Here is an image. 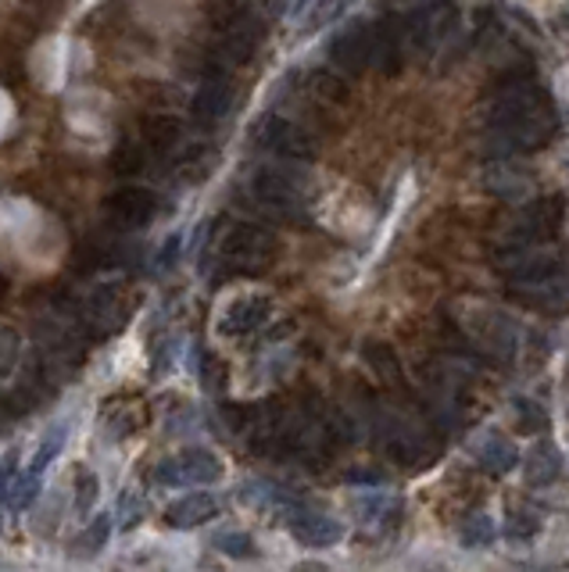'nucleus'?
<instances>
[{"label":"nucleus","instance_id":"nucleus-1","mask_svg":"<svg viewBox=\"0 0 569 572\" xmlns=\"http://www.w3.org/2000/svg\"><path fill=\"white\" fill-rule=\"evenodd\" d=\"M484 123L498 155H534V150L556 140L559 112L548 89L534 80V72L516 68L491 89L484 104Z\"/></svg>","mask_w":569,"mask_h":572},{"label":"nucleus","instance_id":"nucleus-2","mask_svg":"<svg viewBox=\"0 0 569 572\" xmlns=\"http://www.w3.org/2000/svg\"><path fill=\"white\" fill-rule=\"evenodd\" d=\"M251 201L276 222H305V179L287 165H262L251 176Z\"/></svg>","mask_w":569,"mask_h":572},{"label":"nucleus","instance_id":"nucleus-3","mask_svg":"<svg viewBox=\"0 0 569 572\" xmlns=\"http://www.w3.org/2000/svg\"><path fill=\"white\" fill-rule=\"evenodd\" d=\"M459 329L476 351L494 361H508L519 348V326L491 305H462Z\"/></svg>","mask_w":569,"mask_h":572},{"label":"nucleus","instance_id":"nucleus-4","mask_svg":"<svg viewBox=\"0 0 569 572\" xmlns=\"http://www.w3.org/2000/svg\"><path fill=\"white\" fill-rule=\"evenodd\" d=\"M276 251H280L276 236L259 222H233L219 240V258L241 276L265 273L273 265Z\"/></svg>","mask_w":569,"mask_h":572},{"label":"nucleus","instance_id":"nucleus-5","mask_svg":"<svg viewBox=\"0 0 569 572\" xmlns=\"http://www.w3.org/2000/svg\"><path fill=\"white\" fill-rule=\"evenodd\" d=\"M380 447L401 469H426L430 462H438V451H441L426 430H419L412 419H401V415H387L380 423Z\"/></svg>","mask_w":569,"mask_h":572},{"label":"nucleus","instance_id":"nucleus-6","mask_svg":"<svg viewBox=\"0 0 569 572\" xmlns=\"http://www.w3.org/2000/svg\"><path fill=\"white\" fill-rule=\"evenodd\" d=\"M251 140H254V147H262L283 161H316L319 158V140L312 137L305 126H297L291 118H280V115L262 118V123L251 129Z\"/></svg>","mask_w":569,"mask_h":572},{"label":"nucleus","instance_id":"nucleus-7","mask_svg":"<svg viewBox=\"0 0 569 572\" xmlns=\"http://www.w3.org/2000/svg\"><path fill=\"white\" fill-rule=\"evenodd\" d=\"M401 25H405V43L415 54H433L455 33L459 4L455 0H430V4L415 8L409 19H401Z\"/></svg>","mask_w":569,"mask_h":572},{"label":"nucleus","instance_id":"nucleus-8","mask_svg":"<svg viewBox=\"0 0 569 572\" xmlns=\"http://www.w3.org/2000/svg\"><path fill=\"white\" fill-rule=\"evenodd\" d=\"M151 479L165 487H208L222 479V462L212 455V451L190 447V451H179L176 458H165L151 473Z\"/></svg>","mask_w":569,"mask_h":572},{"label":"nucleus","instance_id":"nucleus-9","mask_svg":"<svg viewBox=\"0 0 569 572\" xmlns=\"http://www.w3.org/2000/svg\"><path fill=\"white\" fill-rule=\"evenodd\" d=\"M566 219V198L562 193H548L537 198L519 212V219L508 230V240H523V244H551L562 230Z\"/></svg>","mask_w":569,"mask_h":572},{"label":"nucleus","instance_id":"nucleus-10","mask_svg":"<svg viewBox=\"0 0 569 572\" xmlns=\"http://www.w3.org/2000/svg\"><path fill=\"white\" fill-rule=\"evenodd\" d=\"M104 212L118 225V230H140V225L155 222L158 215V193L147 187H118L104 201Z\"/></svg>","mask_w":569,"mask_h":572},{"label":"nucleus","instance_id":"nucleus-11","mask_svg":"<svg viewBox=\"0 0 569 572\" xmlns=\"http://www.w3.org/2000/svg\"><path fill=\"white\" fill-rule=\"evenodd\" d=\"M329 62L348 75H362L372 68V22H355L329 43Z\"/></svg>","mask_w":569,"mask_h":572},{"label":"nucleus","instance_id":"nucleus-12","mask_svg":"<svg viewBox=\"0 0 569 572\" xmlns=\"http://www.w3.org/2000/svg\"><path fill=\"white\" fill-rule=\"evenodd\" d=\"M268 315H273V300H268V297H262V294L236 297L233 305H226V311H222L219 333L230 337V340L251 337V333H259V329L268 322Z\"/></svg>","mask_w":569,"mask_h":572},{"label":"nucleus","instance_id":"nucleus-13","mask_svg":"<svg viewBox=\"0 0 569 572\" xmlns=\"http://www.w3.org/2000/svg\"><path fill=\"white\" fill-rule=\"evenodd\" d=\"M283 516H287V530L302 540L305 548H329L344 537V526L337 519L323 516V511H312L305 505H291Z\"/></svg>","mask_w":569,"mask_h":572},{"label":"nucleus","instance_id":"nucleus-14","mask_svg":"<svg viewBox=\"0 0 569 572\" xmlns=\"http://www.w3.org/2000/svg\"><path fill=\"white\" fill-rule=\"evenodd\" d=\"M233 86H230V80L222 72H215V75H208V80L201 83V89L198 94H193V100H190V115L198 118L201 126H215V123H222V118L230 115V108H233Z\"/></svg>","mask_w":569,"mask_h":572},{"label":"nucleus","instance_id":"nucleus-15","mask_svg":"<svg viewBox=\"0 0 569 572\" xmlns=\"http://www.w3.org/2000/svg\"><path fill=\"white\" fill-rule=\"evenodd\" d=\"M215 516H219V501L212 494H187V498H179L165 508V522H169L172 530H193V526H204Z\"/></svg>","mask_w":569,"mask_h":572},{"label":"nucleus","instance_id":"nucleus-16","mask_svg":"<svg viewBox=\"0 0 569 572\" xmlns=\"http://www.w3.org/2000/svg\"><path fill=\"white\" fill-rule=\"evenodd\" d=\"M140 137H144V147L151 150V155L165 158L179 144V137H183V123H179L176 115H151V118H144Z\"/></svg>","mask_w":569,"mask_h":572},{"label":"nucleus","instance_id":"nucleus-17","mask_svg":"<svg viewBox=\"0 0 569 572\" xmlns=\"http://www.w3.org/2000/svg\"><path fill=\"white\" fill-rule=\"evenodd\" d=\"M362 358H366V366L372 369V375H380L387 386H394V390L405 386V372H401V361H398L391 343L369 340L366 348H362Z\"/></svg>","mask_w":569,"mask_h":572},{"label":"nucleus","instance_id":"nucleus-18","mask_svg":"<svg viewBox=\"0 0 569 572\" xmlns=\"http://www.w3.org/2000/svg\"><path fill=\"white\" fill-rule=\"evenodd\" d=\"M559 473H562V462H559L556 444L537 441L530 447V455H527V484L530 487H548V484H556Z\"/></svg>","mask_w":569,"mask_h":572},{"label":"nucleus","instance_id":"nucleus-19","mask_svg":"<svg viewBox=\"0 0 569 572\" xmlns=\"http://www.w3.org/2000/svg\"><path fill=\"white\" fill-rule=\"evenodd\" d=\"M476 462H481V469L491 473V476H505L513 473L519 465V451L505 441V436H487V441L476 447Z\"/></svg>","mask_w":569,"mask_h":572},{"label":"nucleus","instance_id":"nucleus-20","mask_svg":"<svg viewBox=\"0 0 569 572\" xmlns=\"http://www.w3.org/2000/svg\"><path fill=\"white\" fill-rule=\"evenodd\" d=\"M308 97L316 104H326V108H340V104H348V83L334 75L329 68H319L308 75Z\"/></svg>","mask_w":569,"mask_h":572},{"label":"nucleus","instance_id":"nucleus-21","mask_svg":"<svg viewBox=\"0 0 569 572\" xmlns=\"http://www.w3.org/2000/svg\"><path fill=\"white\" fill-rule=\"evenodd\" d=\"M219 165V155L212 147H204V144H193V147H187L183 155H179V161H176V176H183L187 183H201V179L212 172Z\"/></svg>","mask_w":569,"mask_h":572},{"label":"nucleus","instance_id":"nucleus-22","mask_svg":"<svg viewBox=\"0 0 569 572\" xmlns=\"http://www.w3.org/2000/svg\"><path fill=\"white\" fill-rule=\"evenodd\" d=\"M144 161H147V147L140 144H118L112 150V172L115 176H137L144 169Z\"/></svg>","mask_w":569,"mask_h":572},{"label":"nucleus","instance_id":"nucleus-23","mask_svg":"<svg viewBox=\"0 0 569 572\" xmlns=\"http://www.w3.org/2000/svg\"><path fill=\"white\" fill-rule=\"evenodd\" d=\"M537 530H541V519H537V511H527V508H516L505 522V533L516 540H530Z\"/></svg>","mask_w":569,"mask_h":572},{"label":"nucleus","instance_id":"nucleus-24","mask_svg":"<svg viewBox=\"0 0 569 572\" xmlns=\"http://www.w3.org/2000/svg\"><path fill=\"white\" fill-rule=\"evenodd\" d=\"M494 540V526L487 516H473L466 519V526H462V544L466 548H487Z\"/></svg>","mask_w":569,"mask_h":572},{"label":"nucleus","instance_id":"nucleus-25","mask_svg":"<svg viewBox=\"0 0 569 572\" xmlns=\"http://www.w3.org/2000/svg\"><path fill=\"white\" fill-rule=\"evenodd\" d=\"M215 548L222 554H230V559H251V554H254V540L247 533L230 530V533H219L215 537Z\"/></svg>","mask_w":569,"mask_h":572},{"label":"nucleus","instance_id":"nucleus-26","mask_svg":"<svg viewBox=\"0 0 569 572\" xmlns=\"http://www.w3.org/2000/svg\"><path fill=\"white\" fill-rule=\"evenodd\" d=\"M97 501V476L89 469H76V508L80 511H89V505Z\"/></svg>","mask_w":569,"mask_h":572},{"label":"nucleus","instance_id":"nucleus-27","mask_svg":"<svg viewBox=\"0 0 569 572\" xmlns=\"http://www.w3.org/2000/svg\"><path fill=\"white\" fill-rule=\"evenodd\" d=\"M351 0H316V11H312V19H308V29H319V25H329L337 19V14L348 11Z\"/></svg>","mask_w":569,"mask_h":572},{"label":"nucleus","instance_id":"nucleus-28","mask_svg":"<svg viewBox=\"0 0 569 572\" xmlns=\"http://www.w3.org/2000/svg\"><path fill=\"white\" fill-rule=\"evenodd\" d=\"M516 412H519V430H548V415L541 404H534V401H519L516 404Z\"/></svg>","mask_w":569,"mask_h":572},{"label":"nucleus","instance_id":"nucleus-29","mask_svg":"<svg viewBox=\"0 0 569 572\" xmlns=\"http://www.w3.org/2000/svg\"><path fill=\"white\" fill-rule=\"evenodd\" d=\"M65 436H69V426H54V430L48 433V441H43L40 455H36V462H33V473H43V465H48V462L57 455V447L65 444Z\"/></svg>","mask_w":569,"mask_h":572},{"label":"nucleus","instance_id":"nucleus-30","mask_svg":"<svg viewBox=\"0 0 569 572\" xmlns=\"http://www.w3.org/2000/svg\"><path fill=\"white\" fill-rule=\"evenodd\" d=\"M36 487H40V473H29V476L22 479V484L14 487V490H19V494H11V498H8V505H11V508H25L29 501L36 498Z\"/></svg>","mask_w":569,"mask_h":572},{"label":"nucleus","instance_id":"nucleus-31","mask_svg":"<svg viewBox=\"0 0 569 572\" xmlns=\"http://www.w3.org/2000/svg\"><path fill=\"white\" fill-rule=\"evenodd\" d=\"M14 354H19V337H14L11 329H0V375L11 372Z\"/></svg>","mask_w":569,"mask_h":572},{"label":"nucleus","instance_id":"nucleus-32","mask_svg":"<svg viewBox=\"0 0 569 572\" xmlns=\"http://www.w3.org/2000/svg\"><path fill=\"white\" fill-rule=\"evenodd\" d=\"M104 540H108V519H97V530H86L83 537H80V548H86V551H101L104 548Z\"/></svg>","mask_w":569,"mask_h":572}]
</instances>
